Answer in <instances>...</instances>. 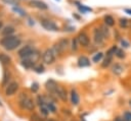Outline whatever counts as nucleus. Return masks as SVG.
<instances>
[{
	"mask_svg": "<svg viewBox=\"0 0 131 121\" xmlns=\"http://www.w3.org/2000/svg\"><path fill=\"white\" fill-rule=\"evenodd\" d=\"M73 16H74V17H76L77 19H80V16H79V15H77V14H75V13H73Z\"/></svg>",
	"mask_w": 131,
	"mask_h": 121,
	"instance_id": "37998d69",
	"label": "nucleus"
},
{
	"mask_svg": "<svg viewBox=\"0 0 131 121\" xmlns=\"http://www.w3.org/2000/svg\"><path fill=\"white\" fill-rule=\"evenodd\" d=\"M19 1H20V0H19ZM24 1H27V0H24Z\"/></svg>",
	"mask_w": 131,
	"mask_h": 121,
	"instance_id": "de8ad7c7",
	"label": "nucleus"
},
{
	"mask_svg": "<svg viewBox=\"0 0 131 121\" xmlns=\"http://www.w3.org/2000/svg\"><path fill=\"white\" fill-rule=\"evenodd\" d=\"M55 95L62 102H67V100H68V92L62 85H57V87L55 89Z\"/></svg>",
	"mask_w": 131,
	"mask_h": 121,
	"instance_id": "9b49d317",
	"label": "nucleus"
},
{
	"mask_svg": "<svg viewBox=\"0 0 131 121\" xmlns=\"http://www.w3.org/2000/svg\"><path fill=\"white\" fill-rule=\"evenodd\" d=\"M0 62L3 65H9L11 63V58L5 53H0Z\"/></svg>",
	"mask_w": 131,
	"mask_h": 121,
	"instance_id": "a211bd4d",
	"label": "nucleus"
},
{
	"mask_svg": "<svg viewBox=\"0 0 131 121\" xmlns=\"http://www.w3.org/2000/svg\"><path fill=\"white\" fill-rule=\"evenodd\" d=\"M31 119H32V121H44L45 118H42V117H40V116L37 115V114H33V115L31 116Z\"/></svg>",
	"mask_w": 131,
	"mask_h": 121,
	"instance_id": "e433bc0d",
	"label": "nucleus"
},
{
	"mask_svg": "<svg viewBox=\"0 0 131 121\" xmlns=\"http://www.w3.org/2000/svg\"><path fill=\"white\" fill-rule=\"evenodd\" d=\"M117 50H118V47L116 46V45H113L110 49H107L106 50V53H105V55L106 56H114L115 54H116V52H117Z\"/></svg>",
	"mask_w": 131,
	"mask_h": 121,
	"instance_id": "393cba45",
	"label": "nucleus"
},
{
	"mask_svg": "<svg viewBox=\"0 0 131 121\" xmlns=\"http://www.w3.org/2000/svg\"><path fill=\"white\" fill-rule=\"evenodd\" d=\"M4 26V23H3V20H0V31L2 29V27Z\"/></svg>",
	"mask_w": 131,
	"mask_h": 121,
	"instance_id": "79ce46f5",
	"label": "nucleus"
},
{
	"mask_svg": "<svg viewBox=\"0 0 131 121\" xmlns=\"http://www.w3.org/2000/svg\"><path fill=\"white\" fill-rule=\"evenodd\" d=\"M78 65L79 67H87L90 65V60L86 56H80L78 59Z\"/></svg>",
	"mask_w": 131,
	"mask_h": 121,
	"instance_id": "dca6fc26",
	"label": "nucleus"
},
{
	"mask_svg": "<svg viewBox=\"0 0 131 121\" xmlns=\"http://www.w3.org/2000/svg\"><path fill=\"white\" fill-rule=\"evenodd\" d=\"M8 80H9V73H7V71H4V75H3V81H2V85L5 87L8 84Z\"/></svg>",
	"mask_w": 131,
	"mask_h": 121,
	"instance_id": "72a5a7b5",
	"label": "nucleus"
},
{
	"mask_svg": "<svg viewBox=\"0 0 131 121\" xmlns=\"http://www.w3.org/2000/svg\"><path fill=\"white\" fill-rule=\"evenodd\" d=\"M1 1L4 2L5 4L12 5V6H19V3H20L19 0H1Z\"/></svg>",
	"mask_w": 131,
	"mask_h": 121,
	"instance_id": "c85d7f7f",
	"label": "nucleus"
},
{
	"mask_svg": "<svg viewBox=\"0 0 131 121\" xmlns=\"http://www.w3.org/2000/svg\"><path fill=\"white\" fill-rule=\"evenodd\" d=\"M129 106H130V107H131V100H130V101H129Z\"/></svg>",
	"mask_w": 131,
	"mask_h": 121,
	"instance_id": "c03bdc74",
	"label": "nucleus"
},
{
	"mask_svg": "<svg viewBox=\"0 0 131 121\" xmlns=\"http://www.w3.org/2000/svg\"><path fill=\"white\" fill-rule=\"evenodd\" d=\"M70 47V41L68 38H61L59 39L51 48V50L53 51V53L56 55H61L62 53H64L68 48Z\"/></svg>",
	"mask_w": 131,
	"mask_h": 121,
	"instance_id": "7ed1b4c3",
	"label": "nucleus"
},
{
	"mask_svg": "<svg viewBox=\"0 0 131 121\" xmlns=\"http://www.w3.org/2000/svg\"><path fill=\"white\" fill-rule=\"evenodd\" d=\"M36 103L39 105V106H42V105H45L46 104V101H45V98L41 95L37 96V99H36Z\"/></svg>",
	"mask_w": 131,
	"mask_h": 121,
	"instance_id": "473e14b6",
	"label": "nucleus"
},
{
	"mask_svg": "<svg viewBox=\"0 0 131 121\" xmlns=\"http://www.w3.org/2000/svg\"><path fill=\"white\" fill-rule=\"evenodd\" d=\"M35 49L32 47V46H30V45H26V46H24V47H21L18 51H17V56L19 57V58H26V57H28V56H30L32 53H33V51H34Z\"/></svg>",
	"mask_w": 131,
	"mask_h": 121,
	"instance_id": "1a4fd4ad",
	"label": "nucleus"
},
{
	"mask_svg": "<svg viewBox=\"0 0 131 121\" xmlns=\"http://www.w3.org/2000/svg\"><path fill=\"white\" fill-rule=\"evenodd\" d=\"M18 83L16 81H11L9 82L6 86H5V95L7 97H11L13 96L17 90H18Z\"/></svg>",
	"mask_w": 131,
	"mask_h": 121,
	"instance_id": "6e6552de",
	"label": "nucleus"
},
{
	"mask_svg": "<svg viewBox=\"0 0 131 121\" xmlns=\"http://www.w3.org/2000/svg\"><path fill=\"white\" fill-rule=\"evenodd\" d=\"M103 22H104V24L107 25L108 27H110V26H114V25L116 24V20H115V18L113 17V15H111V14H105V15H103Z\"/></svg>",
	"mask_w": 131,
	"mask_h": 121,
	"instance_id": "4468645a",
	"label": "nucleus"
},
{
	"mask_svg": "<svg viewBox=\"0 0 131 121\" xmlns=\"http://www.w3.org/2000/svg\"><path fill=\"white\" fill-rule=\"evenodd\" d=\"M129 24H130V20L129 19H127L125 17H121L119 19V25H120L121 28H127L129 26Z\"/></svg>",
	"mask_w": 131,
	"mask_h": 121,
	"instance_id": "4be33fe9",
	"label": "nucleus"
},
{
	"mask_svg": "<svg viewBox=\"0 0 131 121\" xmlns=\"http://www.w3.org/2000/svg\"><path fill=\"white\" fill-rule=\"evenodd\" d=\"M46 106H47V108H48V110H49V112L50 113H55L56 112V107L54 106V104H53V102H46Z\"/></svg>",
	"mask_w": 131,
	"mask_h": 121,
	"instance_id": "c756f323",
	"label": "nucleus"
},
{
	"mask_svg": "<svg viewBox=\"0 0 131 121\" xmlns=\"http://www.w3.org/2000/svg\"><path fill=\"white\" fill-rule=\"evenodd\" d=\"M78 9H79V11H80V12H82V13H87V12H89V11H90V12L92 11V8L87 7V6L83 5V4L79 5V6H78Z\"/></svg>",
	"mask_w": 131,
	"mask_h": 121,
	"instance_id": "cd10ccee",
	"label": "nucleus"
},
{
	"mask_svg": "<svg viewBox=\"0 0 131 121\" xmlns=\"http://www.w3.org/2000/svg\"><path fill=\"white\" fill-rule=\"evenodd\" d=\"M71 102L74 106H77L80 103V97H79L78 93L76 92V89H74V88L71 90Z\"/></svg>",
	"mask_w": 131,
	"mask_h": 121,
	"instance_id": "2eb2a0df",
	"label": "nucleus"
},
{
	"mask_svg": "<svg viewBox=\"0 0 131 121\" xmlns=\"http://www.w3.org/2000/svg\"><path fill=\"white\" fill-rule=\"evenodd\" d=\"M28 4H29V6L37 8L39 10H47L48 9V5L42 0H29Z\"/></svg>",
	"mask_w": 131,
	"mask_h": 121,
	"instance_id": "9d476101",
	"label": "nucleus"
},
{
	"mask_svg": "<svg viewBox=\"0 0 131 121\" xmlns=\"http://www.w3.org/2000/svg\"><path fill=\"white\" fill-rule=\"evenodd\" d=\"M82 121H85V120H82Z\"/></svg>",
	"mask_w": 131,
	"mask_h": 121,
	"instance_id": "09e8293b",
	"label": "nucleus"
},
{
	"mask_svg": "<svg viewBox=\"0 0 131 121\" xmlns=\"http://www.w3.org/2000/svg\"><path fill=\"white\" fill-rule=\"evenodd\" d=\"M56 1H60V0H56Z\"/></svg>",
	"mask_w": 131,
	"mask_h": 121,
	"instance_id": "49530a36",
	"label": "nucleus"
},
{
	"mask_svg": "<svg viewBox=\"0 0 131 121\" xmlns=\"http://www.w3.org/2000/svg\"><path fill=\"white\" fill-rule=\"evenodd\" d=\"M20 64H21V65H23L25 68H27V69L33 68V66L35 65V63H34L33 61H31L29 58H23V59H21Z\"/></svg>",
	"mask_w": 131,
	"mask_h": 121,
	"instance_id": "6ab92c4d",
	"label": "nucleus"
},
{
	"mask_svg": "<svg viewBox=\"0 0 131 121\" xmlns=\"http://www.w3.org/2000/svg\"><path fill=\"white\" fill-rule=\"evenodd\" d=\"M116 57L119 58V59H124L126 57V54H125V51L123 49H118L117 52H116Z\"/></svg>",
	"mask_w": 131,
	"mask_h": 121,
	"instance_id": "7c9ffc66",
	"label": "nucleus"
},
{
	"mask_svg": "<svg viewBox=\"0 0 131 121\" xmlns=\"http://www.w3.org/2000/svg\"><path fill=\"white\" fill-rule=\"evenodd\" d=\"M33 69H34V71L35 72H37V73H43L44 72V66L42 65V64H35L34 66H33Z\"/></svg>",
	"mask_w": 131,
	"mask_h": 121,
	"instance_id": "bb28decb",
	"label": "nucleus"
},
{
	"mask_svg": "<svg viewBox=\"0 0 131 121\" xmlns=\"http://www.w3.org/2000/svg\"><path fill=\"white\" fill-rule=\"evenodd\" d=\"M105 38L103 36V34L101 33L99 27H94L93 28V41L95 43V45H97L98 47H101L104 42H105Z\"/></svg>",
	"mask_w": 131,
	"mask_h": 121,
	"instance_id": "39448f33",
	"label": "nucleus"
},
{
	"mask_svg": "<svg viewBox=\"0 0 131 121\" xmlns=\"http://www.w3.org/2000/svg\"><path fill=\"white\" fill-rule=\"evenodd\" d=\"M57 83L53 79H49L45 82V88L50 93V94H55V89L57 87Z\"/></svg>",
	"mask_w": 131,
	"mask_h": 121,
	"instance_id": "ddd939ff",
	"label": "nucleus"
},
{
	"mask_svg": "<svg viewBox=\"0 0 131 121\" xmlns=\"http://www.w3.org/2000/svg\"><path fill=\"white\" fill-rule=\"evenodd\" d=\"M40 113H41L43 116H47V115L50 113L49 110H48V108H47V106H46V104L40 106Z\"/></svg>",
	"mask_w": 131,
	"mask_h": 121,
	"instance_id": "2f4dec72",
	"label": "nucleus"
},
{
	"mask_svg": "<svg viewBox=\"0 0 131 121\" xmlns=\"http://www.w3.org/2000/svg\"><path fill=\"white\" fill-rule=\"evenodd\" d=\"M122 118L124 119V121H131V111H126V112H124Z\"/></svg>",
	"mask_w": 131,
	"mask_h": 121,
	"instance_id": "f704fd0d",
	"label": "nucleus"
},
{
	"mask_svg": "<svg viewBox=\"0 0 131 121\" xmlns=\"http://www.w3.org/2000/svg\"><path fill=\"white\" fill-rule=\"evenodd\" d=\"M124 12L127 13V14H129V15H131V8H125L124 9Z\"/></svg>",
	"mask_w": 131,
	"mask_h": 121,
	"instance_id": "58836bf2",
	"label": "nucleus"
},
{
	"mask_svg": "<svg viewBox=\"0 0 131 121\" xmlns=\"http://www.w3.org/2000/svg\"><path fill=\"white\" fill-rule=\"evenodd\" d=\"M40 24L46 31H50V32H58L59 31V26L53 20H51L49 18H41Z\"/></svg>",
	"mask_w": 131,
	"mask_h": 121,
	"instance_id": "20e7f679",
	"label": "nucleus"
},
{
	"mask_svg": "<svg viewBox=\"0 0 131 121\" xmlns=\"http://www.w3.org/2000/svg\"><path fill=\"white\" fill-rule=\"evenodd\" d=\"M55 54L53 53V51L51 50V48L49 49H46L43 53H42V61L45 63V64H47V65H50V64H52L54 61H55Z\"/></svg>",
	"mask_w": 131,
	"mask_h": 121,
	"instance_id": "423d86ee",
	"label": "nucleus"
},
{
	"mask_svg": "<svg viewBox=\"0 0 131 121\" xmlns=\"http://www.w3.org/2000/svg\"><path fill=\"white\" fill-rule=\"evenodd\" d=\"M38 89H39V83H38V82H33V83L31 84V90H32L33 93H37Z\"/></svg>",
	"mask_w": 131,
	"mask_h": 121,
	"instance_id": "c9c22d12",
	"label": "nucleus"
},
{
	"mask_svg": "<svg viewBox=\"0 0 131 121\" xmlns=\"http://www.w3.org/2000/svg\"><path fill=\"white\" fill-rule=\"evenodd\" d=\"M103 58V53L102 52H97L93 57H92V61L94 63H98L99 61H101V59Z\"/></svg>",
	"mask_w": 131,
	"mask_h": 121,
	"instance_id": "a878e982",
	"label": "nucleus"
},
{
	"mask_svg": "<svg viewBox=\"0 0 131 121\" xmlns=\"http://www.w3.org/2000/svg\"><path fill=\"white\" fill-rule=\"evenodd\" d=\"M1 105H2V104H1V101H0V106H1Z\"/></svg>",
	"mask_w": 131,
	"mask_h": 121,
	"instance_id": "a18cd8bd",
	"label": "nucleus"
},
{
	"mask_svg": "<svg viewBox=\"0 0 131 121\" xmlns=\"http://www.w3.org/2000/svg\"><path fill=\"white\" fill-rule=\"evenodd\" d=\"M70 47H71V51H72V52H76V51L79 49V42H78L77 37H76V38H73V39L71 40Z\"/></svg>",
	"mask_w": 131,
	"mask_h": 121,
	"instance_id": "aec40b11",
	"label": "nucleus"
},
{
	"mask_svg": "<svg viewBox=\"0 0 131 121\" xmlns=\"http://www.w3.org/2000/svg\"><path fill=\"white\" fill-rule=\"evenodd\" d=\"M112 61H113V57H112V56H106V57L102 60V62H101V67H102V68H106L107 66L111 65Z\"/></svg>",
	"mask_w": 131,
	"mask_h": 121,
	"instance_id": "b1692460",
	"label": "nucleus"
},
{
	"mask_svg": "<svg viewBox=\"0 0 131 121\" xmlns=\"http://www.w3.org/2000/svg\"><path fill=\"white\" fill-rule=\"evenodd\" d=\"M14 32H15V28L12 25H6L2 27V29L0 31V34L2 37H8V36H12Z\"/></svg>",
	"mask_w": 131,
	"mask_h": 121,
	"instance_id": "f8f14e48",
	"label": "nucleus"
},
{
	"mask_svg": "<svg viewBox=\"0 0 131 121\" xmlns=\"http://www.w3.org/2000/svg\"><path fill=\"white\" fill-rule=\"evenodd\" d=\"M18 106L21 109H26L28 111H34L36 104H35V101L32 98L27 96V94L21 93L18 96Z\"/></svg>",
	"mask_w": 131,
	"mask_h": 121,
	"instance_id": "f03ea898",
	"label": "nucleus"
},
{
	"mask_svg": "<svg viewBox=\"0 0 131 121\" xmlns=\"http://www.w3.org/2000/svg\"><path fill=\"white\" fill-rule=\"evenodd\" d=\"M77 39H78L79 45L84 47V48H86L90 45V37L85 32H80L77 36Z\"/></svg>",
	"mask_w": 131,
	"mask_h": 121,
	"instance_id": "0eeeda50",
	"label": "nucleus"
},
{
	"mask_svg": "<svg viewBox=\"0 0 131 121\" xmlns=\"http://www.w3.org/2000/svg\"><path fill=\"white\" fill-rule=\"evenodd\" d=\"M21 44V40L20 38H18L17 36H8V37H3L0 40V45L7 51H13L16 48H18Z\"/></svg>",
	"mask_w": 131,
	"mask_h": 121,
	"instance_id": "f257e3e1",
	"label": "nucleus"
},
{
	"mask_svg": "<svg viewBox=\"0 0 131 121\" xmlns=\"http://www.w3.org/2000/svg\"><path fill=\"white\" fill-rule=\"evenodd\" d=\"M12 11L19 14L20 16H27V12L25 9H23L20 6H12Z\"/></svg>",
	"mask_w": 131,
	"mask_h": 121,
	"instance_id": "5701e85b",
	"label": "nucleus"
},
{
	"mask_svg": "<svg viewBox=\"0 0 131 121\" xmlns=\"http://www.w3.org/2000/svg\"><path fill=\"white\" fill-rule=\"evenodd\" d=\"M123 71H124V68H123V66H122L121 64H119V63L114 64L113 67H112V72H113L115 75H121Z\"/></svg>",
	"mask_w": 131,
	"mask_h": 121,
	"instance_id": "f3484780",
	"label": "nucleus"
},
{
	"mask_svg": "<svg viewBox=\"0 0 131 121\" xmlns=\"http://www.w3.org/2000/svg\"><path fill=\"white\" fill-rule=\"evenodd\" d=\"M121 44H122V47H124V48H128V47L130 46L129 43H128L126 40H124V39L121 40Z\"/></svg>",
	"mask_w": 131,
	"mask_h": 121,
	"instance_id": "4c0bfd02",
	"label": "nucleus"
},
{
	"mask_svg": "<svg viewBox=\"0 0 131 121\" xmlns=\"http://www.w3.org/2000/svg\"><path fill=\"white\" fill-rule=\"evenodd\" d=\"M44 121H56L55 119H53V118H45L44 119Z\"/></svg>",
	"mask_w": 131,
	"mask_h": 121,
	"instance_id": "a19ab883",
	"label": "nucleus"
},
{
	"mask_svg": "<svg viewBox=\"0 0 131 121\" xmlns=\"http://www.w3.org/2000/svg\"><path fill=\"white\" fill-rule=\"evenodd\" d=\"M114 121H124V119H123V118H121V117H116Z\"/></svg>",
	"mask_w": 131,
	"mask_h": 121,
	"instance_id": "ea45409f",
	"label": "nucleus"
},
{
	"mask_svg": "<svg viewBox=\"0 0 131 121\" xmlns=\"http://www.w3.org/2000/svg\"><path fill=\"white\" fill-rule=\"evenodd\" d=\"M99 28H100V31H101V33L103 34V36H104L105 39H108V38L111 37V31H110V28H108L107 25L102 24V25L99 26Z\"/></svg>",
	"mask_w": 131,
	"mask_h": 121,
	"instance_id": "412c9836",
	"label": "nucleus"
}]
</instances>
